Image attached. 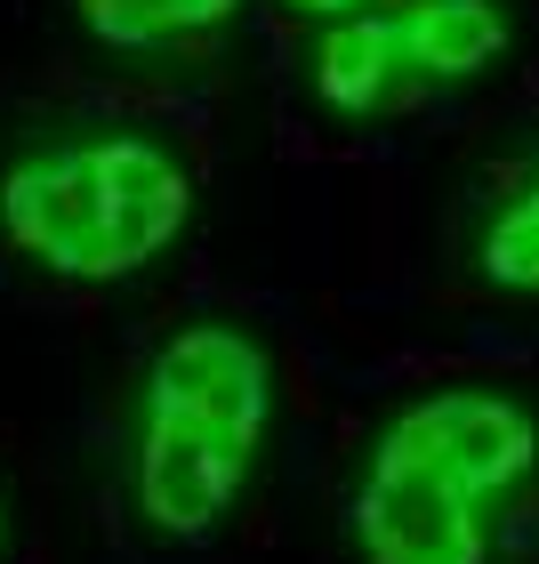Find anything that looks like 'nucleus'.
<instances>
[{
    "label": "nucleus",
    "instance_id": "obj_2",
    "mask_svg": "<svg viewBox=\"0 0 539 564\" xmlns=\"http://www.w3.org/2000/svg\"><path fill=\"white\" fill-rule=\"evenodd\" d=\"M274 435V355L258 330L194 315L138 371L130 508L153 549H210L258 476Z\"/></svg>",
    "mask_w": 539,
    "mask_h": 564
},
{
    "label": "nucleus",
    "instance_id": "obj_8",
    "mask_svg": "<svg viewBox=\"0 0 539 564\" xmlns=\"http://www.w3.org/2000/svg\"><path fill=\"white\" fill-rule=\"evenodd\" d=\"M0 541H9V508H0Z\"/></svg>",
    "mask_w": 539,
    "mask_h": 564
},
{
    "label": "nucleus",
    "instance_id": "obj_5",
    "mask_svg": "<svg viewBox=\"0 0 539 564\" xmlns=\"http://www.w3.org/2000/svg\"><path fill=\"white\" fill-rule=\"evenodd\" d=\"M97 48H130V57H162V48H194L242 17V0H73Z\"/></svg>",
    "mask_w": 539,
    "mask_h": 564
},
{
    "label": "nucleus",
    "instance_id": "obj_3",
    "mask_svg": "<svg viewBox=\"0 0 539 564\" xmlns=\"http://www.w3.org/2000/svg\"><path fill=\"white\" fill-rule=\"evenodd\" d=\"M194 170L153 130H65L0 170V235L57 282H130L186 235Z\"/></svg>",
    "mask_w": 539,
    "mask_h": 564
},
{
    "label": "nucleus",
    "instance_id": "obj_6",
    "mask_svg": "<svg viewBox=\"0 0 539 564\" xmlns=\"http://www.w3.org/2000/svg\"><path fill=\"white\" fill-rule=\"evenodd\" d=\"M475 274L492 291H516L539 299V162L516 177V194L483 218V242H475Z\"/></svg>",
    "mask_w": 539,
    "mask_h": 564
},
{
    "label": "nucleus",
    "instance_id": "obj_1",
    "mask_svg": "<svg viewBox=\"0 0 539 564\" xmlns=\"http://www.w3.org/2000/svg\"><path fill=\"white\" fill-rule=\"evenodd\" d=\"M539 476V412L507 388L451 379L403 395L346 484L363 564H492L507 508Z\"/></svg>",
    "mask_w": 539,
    "mask_h": 564
},
{
    "label": "nucleus",
    "instance_id": "obj_7",
    "mask_svg": "<svg viewBox=\"0 0 539 564\" xmlns=\"http://www.w3.org/2000/svg\"><path fill=\"white\" fill-rule=\"evenodd\" d=\"M282 9H298V17H315V24H339L354 9H378V0H282Z\"/></svg>",
    "mask_w": 539,
    "mask_h": 564
},
{
    "label": "nucleus",
    "instance_id": "obj_4",
    "mask_svg": "<svg viewBox=\"0 0 539 564\" xmlns=\"http://www.w3.org/2000/svg\"><path fill=\"white\" fill-rule=\"evenodd\" d=\"M516 41L507 0H378L339 24H322L306 48V82L330 113L378 121L419 106L443 82H475L492 73Z\"/></svg>",
    "mask_w": 539,
    "mask_h": 564
}]
</instances>
